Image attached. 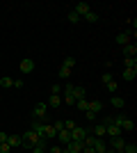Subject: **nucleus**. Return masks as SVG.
<instances>
[{
  "label": "nucleus",
  "mask_w": 137,
  "mask_h": 153,
  "mask_svg": "<svg viewBox=\"0 0 137 153\" xmlns=\"http://www.w3.org/2000/svg\"><path fill=\"white\" fill-rule=\"evenodd\" d=\"M110 103L114 105V108H119V110H124V108H126V98H121V96H117V94H112Z\"/></svg>",
  "instance_id": "16"
},
{
  "label": "nucleus",
  "mask_w": 137,
  "mask_h": 153,
  "mask_svg": "<svg viewBox=\"0 0 137 153\" xmlns=\"http://www.w3.org/2000/svg\"><path fill=\"white\" fill-rule=\"evenodd\" d=\"M124 55H126V57H137V44H133V41H130V44H126L124 46Z\"/></svg>",
  "instance_id": "13"
},
{
  "label": "nucleus",
  "mask_w": 137,
  "mask_h": 153,
  "mask_svg": "<svg viewBox=\"0 0 137 153\" xmlns=\"http://www.w3.org/2000/svg\"><path fill=\"white\" fill-rule=\"evenodd\" d=\"M50 94H57L59 96V85H53V87H50Z\"/></svg>",
  "instance_id": "40"
},
{
  "label": "nucleus",
  "mask_w": 137,
  "mask_h": 153,
  "mask_svg": "<svg viewBox=\"0 0 137 153\" xmlns=\"http://www.w3.org/2000/svg\"><path fill=\"white\" fill-rule=\"evenodd\" d=\"M73 96H76V101H80V98H85V96H87V89L78 85V87H73Z\"/></svg>",
  "instance_id": "19"
},
{
  "label": "nucleus",
  "mask_w": 137,
  "mask_h": 153,
  "mask_svg": "<svg viewBox=\"0 0 137 153\" xmlns=\"http://www.w3.org/2000/svg\"><path fill=\"white\" fill-rule=\"evenodd\" d=\"M87 135H89V130H87V128H82V126H76L71 130V142H82L87 137Z\"/></svg>",
  "instance_id": "3"
},
{
  "label": "nucleus",
  "mask_w": 137,
  "mask_h": 153,
  "mask_svg": "<svg viewBox=\"0 0 137 153\" xmlns=\"http://www.w3.org/2000/svg\"><path fill=\"white\" fill-rule=\"evenodd\" d=\"M7 137H9L7 133H0V144H5V142H7Z\"/></svg>",
  "instance_id": "41"
},
{
  "label": "nucleus",
  "mask_w": 137,
  "mask_h": 153,
  "mask_svg": "<svg viewBox=\"0 0 137 153\" xmlns=\"http://www.w3.org/2000/svg\"><path fill=\"white\" fill-rule=\"evenodd\" d=\"M14 89H23V80H14Z\"/></svg>",
  "instance_id": "36"
},
{
  "label": "nucleus",
  "mask_w": 137,
  "mask_h": 153,
  "mask_svg": "<svg viewBox=\"0 0 137 153\" xmlns=\"http://www.w3.org/2000/svg\"><path fill=\"white\" fill-rule=\"evenodd\" d=\"M89 110H91V112H96V114H98V112L103 110V103H101V101H89Z\"/></svg>",
  "instance_id": "21"
},
{
  "label": "nucleus",
  "mask_w": 137,
  "mask_h": 153,
  "mask_svg": "<svg viewBox=\"0 0 137 153\" xmlns=\"http://www.w3.org/2000/svg\"><path fill=\"white\" fill-rule=\"evenodd\" d=\"M32 153H46V146H34Z\"/></svg>",
  "instance_id": "38"
},
{
  "label": "nucleus",
  "mask_w": 137,
  "mask_h": 153,
  "mask_svg": "<svg viewBox=\"0 0 137 153\" xmlns=\"http://www.w3.org/2000/svg\"><path fill=\"white\" fill-rule=\"evenodd\" d=\"M124 153H137V146H135V144H126V146H124Z\"/></svg>",
  "instance_id": "31"
},
{
  "label": "nucleus",
  "mask_w": 137,
  "mask_h": 153,
  "mask_svg": "<svg viewBox=\"0 0 137 153\" xmlns=\"http://www.w3.org/2000/svg\"><path fill=\"white\" fill-rule=\"evenodd\" d=\"M76 105H78L82 112H87V110H89V101H87V98H80V101H76Z\"/></svg>",
  "instance_id": "23"
},
{
  "label": "nucleus",
  "mask_w": 137,
  "mask_h": 153,
  "mask_svg": "<svg viewBox=\"0 0 137 153\" xmlns=\"http://www.w3.org/2000/svg\"><path fill=\"white\" fill-rule=\"evenodd\" d=\"M105 87H107V91H110V94H117V82H114V80H112V82H107Z\"/></svg>",
  "instance_id": "30"
},
{
  "label": "nucleus",
  "mask_w": 137,
  "mask_h": 153,
  "mask_svg": "<svg viewBox=\"0 0 137 153\" xmlns=\"http://www.w3.org/2000/svg\"><path fill=\"white\" fill-rule=\"evenodd\" d=\"M126 144H128V142L124 140V135H121V137H110V149H112V151H117V153H124Z\"/></svg>",
  "instance_id": "1"
},
{
  "label": "nucleus",
  "mask_w": 137,
  "mask_h": 153,
  "mask_svg": "<svg viewBox=\"0 0 137 153\" xmlns=\"http://www.w3.org/2000/svg\"><path fill=\"white\" fill-rule=\"evenodd\" d=\"M62 66H66V69H73V66H76V57H71V55H69V57H64Z\"/></svg>",
  "instance_id": "25"
},
{
  "label": "nucleus",
  "mask_w": 137,
  "mask_h": 153,
  "mask_svg": "<svg viewBox=\"0 0 137 153\" xmlns=\"http://www.w3.org/2000/svg\"><path fill=\"white\" fill-rule=\"evenodd\" d=\"M105 133H107V137H121V135H124V130H121L117 123L112 121V123H105Z\"/></svg>",
  "instance_id": "5"
},
{
  "label": "nucleus",
  "mask_w": 137,
  "mask_h": 153,
  "mask_svg": "<svg viewBox=\"0 0 137 153\" xmlns=\"http://www.w3.org/2000/svg\"><path fill=\"white\" fill-rule=\"evenodd\" d=\"M101 80H103V82L107 85V82H112V80H114V78H112V73H110V71H105L103 76H101Z\"/></svg>",
  "instance_id": "28"
},
{
  "label": "nucleus",
  "mask_w": 137,
  "mask_h": 153,
  "mask_svg": "<svg viewBox=\"0 0 137 153\" xmlns=\"http://www.w3.org/2000/svg\"><path fill=\"white\" fill-rule=\"evenodd\" d=\"M82 151V142H69L64 146V153H80Z\"/></svg>",
  "instance_id": "10"
},
{
  "label": "nucleus",
  "mask_w": 137,
  "mask_h": 153,
  "mask_svg": "<svg viewBox=\"0 0 137 153\" xmlns=\"http://www.w3.org/2000/svg\"><path fill=\"white\" fill-rule=\"evenodd\" d=\"M124 64H126V69H137V59L135 57H126Z\"/></svg>",
  "instance_id": "26"
},
{
  "label": "nucleus",
  "mask_w": 137,
  "mask_h": 153,
  "mask_svg": "<svg viewBox=\"0 0 137 153\" xmlns=\"http://www.w3.org/2000/svg\"><path fill=\"white\" fill-rule=\"evenodd\" d=\"M53 137H57V130L53 123H44V140H53Z\"/></svg>",
  "instance_id": "9"
},
{
  "label": "nucleus",
  "mask_w": 137,
  "mask_h": 153,
  "mask_svg": "<svg viewBox=\"0 0 137 153\" xmlns=\"http://www.w3.org/2000/svg\"><path fill=\"white\" fill-rule=\"evenodd\" d=\"M82 19H85L87 23H96V21H98V16H96V12H87L85 16H82Z\"/></svg>",
  "instance_id": "24"
},
{
  "label": "nucleus",
  "mask_w": 137,
  "mask_h": 153,
  "mask_svg": "<svg viewBox=\"0 0 137 153\" xmlns=\"http://www.w3.org/2000/svg\"><path fill=\"white\" fill-rule=\"evenodd\" d=\"M69 76H71V69H66V66H59V78H64V80H66Z\"/></svg>",
  "instance_id": "27"
},
{
  "label": "nucleus",
  "mask_w": 137,
  "mask_h": 153,
  "mask_svg": "<svg viewBox=\"0 0 137 153\" xmlns=\"http://www.w3.org/2000/svg\"><path fill=\"white\" fill-rule=\"evenodd\" d=\"M59 103H62V98H59L57 94H50L48 101H46V105H48V108H59Z\"/></svg>",
  "instance_id": "17"
},
{
  "label": "nucleus",
  "mask_w": 137,
  "mask_h": 153,
  "mask_svg": "<svg viewBox=\"0 0 137 153\" xmlns=\"http://www.w3.org/2000/svg\"><path fill=\"white\" fill-rule=\"evenodd\" d=\"M137 78V69H124V80H135Z\"/></svg>",
  "instance_id": "20"
},
{
  "label": "nucleus",
  "mask_w": 137,
  "mask_h": 153,
  "mask_svg": "<svg viewBox=\"0 0 137 153\" xmlns=\"http://www.w3.org/2000/svg\"><path fill=\"white\" fill-rule=\"evenodd\" d=\"M7 144L12 149H19L21 146V135H9V137H7Z\"/></svg>",
  "instance_id": "18"
},
{
  "label": "nucleus",
  "mask_w": 137,
  "mask_h": 153,
  "mask_svg": "<svg viewBox=\"0 0 137 153\" xmlns=\"http://www.w3.org/2000/svg\"><path fill=\"white\" fill-rule=\"evenodd\" d=\"M46 112H48V105H46L44 101L37 103V105L32 108V117H34V119H41V121L46 119Z\"/></svg>",
  "instance_id": "2"
},
{
  "label": "nucleus",
  "mask_w": 137,
  "mask_h": 153,
  "mask_svg": "<svg viewBox=\"0 0 137 153\" xmlns=\"http://www.w3.org/2000/svg\"><path fill=\"white\" fill-rule=\"evenodd\" d=\"M57 137H59V144H69L71 142V130H66V128H62V130H57Z\"/></svg>",
  "instance_id": "12"
},
{
  "label": "nucleus",
  "mask_w": 137,
  "mask_h": 153,
  "mask_svg": "<svg viewBox=\"0 0 137 153\" xmlns=\"http://www.w3.org/2000/svg\"><path fill=\"white\" fill-rule=\"evenodd\" d=\"M69 21H71V23H80L82 19H80V16H78L76 12H69Z\"/></svg>",
  "instance_id": "29"
},
{
  "label": "nucleus",
  "mask_w": 137,
  "mask_h": 153,
  "mask_svg": "<svg viewBox=\"0 0 137 153\" xmlns=\"http://www.w3.org/2000/svg\"><path fill=\"white\" fill-rule=\"evenodd\" d=\"M85 119H89V121H96V112L87 110V112H85Z\"/></svg>",
  "instance_id": "33"
},
{
  "label": "nucleus",
  "mask_w": 137,
  "mask_h": 153,
  "mask_svg": "<svg viewBox=\"0 0 137 153\" xmlns=\"http://www.w3.org/2000/svg\"><path fill=\"white\" fill-rule=\"evenodd\" d=\"M0 85H2V87H14V78H9V76H5V78H0Z\"/></svg>",
  "instance_id": "22"
},
{
  "label": "nucleus",
  "mask_w": 137,
  "mask_h": 153,
  "mask_svg": "<svg viewBox=\"0 0 137 153\" xmlns=\"http://www.w3.org/2000/svg\"><path fill=\"white\" fill-rule=\"evenodd\" d=\"M73 87H76L73 82H66V87H64V103H66V105H76V96H73Z\"/></svg>",
  "instance_id": "4"
},
{
  "label": "nucleus",
  "mask_w": 137,
  "mask_h": 153,
  "mask_svg": "<svg viewBox=\"0 0 137 153\" xmlns=\"http://www.w3.org/2000/svg\"><path fill=\"white\" fill-rule=\"evenodd\" d=\"M80 153H96V151H94L91 146H85V144H82V151H80Z\"/></svg>",
  "instance_id": "37"
},
{
  "label": "nucleus",
  "mask_w": 137,
  "mask_h": 153,
  "mask_svg": "<svg viewBox=\"0 0 137 153\" xmlns=\"http://www.w3.org/2000/svg\"><path fill=\"white\" fill-rule=\"evenodd\" d=\"M53 126H55V130H62V128H64V121H55Z\"/></svg>",
  "instance_id": "39"
},
{
  "label": "nucleus",
  "mask_w": 137,
  "mask_h": 153,
  "mask_svg": "<svg viewBox=\"0 0 137 153\" xmlns=\"http://www.w3.org/2000/svg\"><path fill=\"white\" fill-rule=\"evenodd\" d=\"M48 153H64V146H62V144H59V146H50Z\"/></svg>",
  "instance_id": "32"
},
{
  "label": "nucleus",
  "mask_w": 137,
  "mask_h": 153,
  "mask_svg": "<svg viewBox=\"0 0 137 153\" xmlns=\"http://www.w3.org/2000/svg\"><path fill=\"white\" fill-rule=\"evenodd\" d=\"M105 153H117V151H112V149H107V151H105Z\"/></svg>",
  "instance_id": "42"
},
{
  "label": "nucleus",
  "mask_w": 137,
  "mask_h": 153,
  "mask_svg": "<svg viewBox=\"0 0 137 153\" xmlns=\"http://www.w3.org/2000/svg\"><path fill=\"white\" fill-rule=\"evenodd\" d=\"M64 128H66V130H73V128H76V121H71V119H66V121H64Z\"/></svg>",
  "instance_id": "34"
},
{
  "label": "nucleus",
  "mask_w": 137,
  "mask_h": 153,
  "mask_svg": "<svg viewBox=\"0 0 137 153\" xmlns=\"http://www.w3.org/2000/svg\"><path fill=\"white\" fill-rule=\"evenodd\" d=\"M9 151H12V146H9L7 142H5V144H0V153H9Z\"/></svg>",
  "instance_id": "35"
},
{
  "label": "nucleus",
  "mask_w": 137,
  "mask_h": 153,
  "mask_svg": "<svg viewBox=\"0 0 137 153\" xmlns=\"http://www.w3.org/2000/svg\"><path fill=\"white\" fill-rule=\"evenodd\" d=\"M130 37H133V32H130V30L119 32V34H117V44H121V48H124L126 44H130Z\"/></svg>",
  "instance_id": "8"
},
{
  "label": "nucleus",
  "mask_w": 137,
  "mask_h": 153,
  "mask_svg": "<svg viewBox=\"0 0 137 153\" xmlns=\"http://www.w3.org/2000/svg\"><path fill=\"white\" fill-rule=\"evenodd\" d=\"M94 137H98V140H103V137H107V133H105V123H96L94 126Z\"/></svg>",
  "instance_id": "15"
},
{
  "label": "nucleus",
  "mask_w": 137,
  "mask_h": 153,
  "mask_svg": "<svg viewBox=\"0 0 137 153\" xmlns=\"http://www.w3.org/2000/svg\"><path fill=\"white\" fill-rule=\"evenodd\" d=\"M30 130H32V133H37L39 137H44V121H41V119H32Z\"/></svg>",
  "instance_id": "7"
},
{
  "label": "nucleus",
  "mask_w": 137,
  "mask_h": 153,
  "mask_svg": "<svg viewBox=\"0 0 137 153\" xmlns=\"http://www.w3.org/2000/svg\"><path fill=\"white\" fill-rule=\"evenodd\" d=\"M91 149H94L96 153H105V151H107L110 146L105 144V140H98V137H96V140H94V144H91Z\"/></svg>",
  "instance_id": "11"
},
{
  "label": "nucleus",
  "mask_w": 137,
  "mask_h": 153,
  "mask_svg": "<svg viewBox=\"0 0 137 153\" xmlns=\"http://www.w3.org/2000/svg\"><path fill=\"white\" fill-rule=\"evenodd\" d=\"M19 69H21V73H32V71H34V59L25 57L23 62H21V66H19Z\"/></svg>",
  "instance_id": "6"
},
{
  "label": "nucleus",
  "mask_w": 137,
  "mask_h": 153,
  "mask_svg": "<svg viewBox=\"0 0 137 153\" xmlns=\"http://www.w3.org/2000/svg\"><path fill=\"white\" fill-rule=\"evenodd\" d=\"M73 12H76V14H78V16H80V19H82V16H85L87 12H91V7L87 5V2H78V5H76V9H73Z\"/></svg>",
  "instance_id": "14"
}]
</instances>
